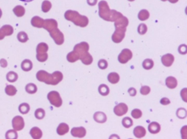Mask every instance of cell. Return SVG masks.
Here are the masks:
<instances>
[{
    "mask_svg": "<svg viewBox=\"0 0 187 139\" xmlns=\"http://www.w3.org/2000/svg\"><path fill=\"white\" fill-rule=\"evenodd\" d=\"M89 50V48L85 50H78L75 46L74 51L67 54V60L70 62H74L80 59L85 65H90L93 61V58L88 52Z\"/></svg>",
    "mask_w": 187,
    "mask_h": 139,
    "instance_id": "cell-1",
    "label": "cell"
},
{
    "mask_svg": "<svg viewBox=\"0 0 187 139\" xmlns=\"http://www.w3.org/2000/svg\"><path fill=\"white\" fill-rule=\"evenodd\" d=\"M36 77L39 82L48 85H56L62 80L63 77L60 71H55L51 74L44 70H40L36 74Z\"/></svg>",
    "mask_w": 187,
    "mask_h": 139,
    "instance_id": "cell-2",
    "label": "cell"
},
{
    "mask_svg": "<svg viewBox=\"0 0 187 139\" xmlns=\"http://www.w3.org/2000/svg\"><path fill=\"white\" fill-rule=\"evenodd\" d=\"M55 21V19H50L51 26H49L47 23L46 22L45 20H44L42 28L47 30L48 31L51 37L54 39L56 44L58 45H61L64 42V35L59 29H58L57 22L54 23L53 26H52Z\"/></svg>",
    "mask_w": 187,
    "mask_h": 139,
    "instance_id": "cell-3",
    "label": "cell"
},
{
    "mask_svg": "<svg viewBox=\"0 0 187 139\" xmlns=\"http://www.w3.org/2000/svg\"><path fill=\"white\" fill-rule=\"evenodd\" d=\"M65 19L72 21L76 25L81 27H85L89 24V19L85 16L81 15L78 12L69 10L64 14Z\"/></svg>",
    "mask_w": 187,
    "mask_h": 139,
    "instance_id": "cell-4",
    "label": "cell"
},
{
    "mask_svg": "<svg viewBox=\"0 0 187 139\" xmlns=\"http://www.w3.org/2000/svg\"><path fill=\"white\" fill-rule=\"evenodd\" d=\"M99 16L105 20L113 22L115 10H110L106 1H102L98 4Z\"/></svg>",
    "mask_w": 187,
    "mask_h": 139,
    "instance_id": "cell-5",
    "label": "cell"
},
{
    "mask_svg": "<svg viewBox=\"0 0 187 139\" xmlns=\"http://www.w3.org/2000/svg\"><path fill=\"white\" fill-rule=\"evenodd\" d=\"M48 49V47L47 45L45 43H40L38 45L36 49L37 53L36 58L39 62H44L47 60L48 55L47 52Z\"/></svg>",
    "mask_w": 187,
    "mask_h": 139,
    "instance_id": "cell-6",
    "label": "cell"
},
{
    "mask_svg": "<svg viewBox=\"0 0 187 139\" xmlns=\"http://www.w3.org/2000/svg\"><path fill=\"white\" fill-rule=\"evenodd\" d=\"M47 97L51 105L54 106L59 107L62 105V99L58 92L52 91L48 94Z\"/></svg>",
    "mask_w": 187,
    "mask_h": 139,
    "instance_id": "cell-7",
    "label": "cell"
},
{
    "mask_svg": "<svg viewBox=\"0 0 187 139\" xmlns=\"http://www.w3.org/2000/svg\"><path fill=\"white\" fill-rule=\"evenodd\" d=\"M126 28H115V30L112 36V41L115 43H119L121 42L125 37Z\"/></svg>",
    "mask_w": 187,
    "mask_h": 139,
    "instance_id": "cell-8",
    "label": "cell"
},
{
    "mask_svg": "<svg viewBox=\"0 0 187 139\" xmlns=\"http://www.w3.org/2000/svg\"><path fill=\"white\" fill-rule=\"evenodd\" d=\"M133 54L130 50L125 49L122 51L118 56L119 62L121 64L126 63L132 58Z\"/></svg>",
    "mask_w": 187,
    "mask_h": 139,
    "instance_id": "cell-9",
    "label": "cell"
},
{
    "mask_svg": "<svg viewBox=\"0 0 187 139\" xmlns=\"http://www.w3.org/2000/svg\"><path fill=\"white\" fill-rule=\"evenodd\" d=\"M12 126L13 129L16 131L22 130L25 126L24 119L20 116H16L12 120Z\"/></svg>",
    "mask_w": 187,
    "mask_h": 139,
    "instance_id": "cell-10",
    "label": "cell"
},
{
    "mask_svg": "<svg viewBox=\"0 0 187 139\" xmlns=\"http://www.w3.org/2000/svg\"><path fill=\"white\" fill-rule=\"evenodd\" d=\"M128 109V107L125 104L120 103L115 106L114 109V112L115 115L120 117L126 114Z\"/></svg>",
    "mask_w": 187,
    "mask_h": 139,
    "instance_id": "cell-11",
    "label": "cell"
},
{
    "mask_svg": "<svg viewBox=\"0 0 187 139\" xmlns=\"http://www.w3.org/2000/svg\"><path fill=\"white\" fill-rule=\"evenodd\" d=\"M14 32L13 28L10 25H5L0 29V40H2L6 36H11Z\"/></svg>",
    "mask_w": 187,
    "mask_h": 139,
    "instance_id": "cell-12",
    "label": "cell"
},
{
    "mask_svg": "<svg viewBox=\"0 0 187 139\" xmlns=\"http://www.w3.org/2000/svg\"><path fill=\"white\" fill-rule=\"evenodd\" d=\"M71 133L74 137L82 138L85 136L86 131L83 127H75L71 130Z\"/></svg>",
    "mask_w": 187,
    "mask_h": 139,
    "instance_id": "cell-13",
    "label": "cell"
},
{
    "mask_svg": "<svg viewBox=\"0 0 187 139\" xmlns=\"http://www.w3.org/2000/svg\"><path fill=\"white\" fill-rule=\"evenodd\" d=\"M115 28H126L129 24L128 19L123 15L121 16L115 21Z\"/></svg>",
    "mask_w": 187,
    "mask_h": 139,
    "instance_id": "cell-14",
    "label": "cell"
},
{
    "mask_svg": "<svg viewBox=\"0 0 187 139\" xmlns=\"http://www.w3.org/2000/svg\"><path fill=\"white\" fill-rule=\"evenodd\" d=\"M161 60L162 64L165 67H170L174 62V56L171 54H167L162 56Z\"/></svg>",
    "mask_w": 187,
    "mask_h": 139,
    "instance_id": "cell-15",
    "label": "cell"
},
{
    "mask_svg": "<svg viewBox=\"0 0 187 139\" xmlns=\"http://www.w3.org/2000/svg\"><path fill=\"white\" fill-rule=\"evenodd\" d=\"M94 120L98 123H103L107 121V117L103 112H96L94 115Z\"/></svg>",
    "mask_w": 187,
    "mask_h": 139,
    "instance_id": "cell-16",
    "label": "cell"
},
{
    "mask_svg": "<svg viewBox=\"0 0 187 139\" xmlns=\"http://www.w3.org/2000/svg\"><path fill=\"white\" fill-rule=\"evenodd\" d=\"M133 133L136 138H140L145 136L146 135V131L143 127L137 126L134 129Z\"/></svg>",
    "mask_w": 187,
    "mask_h": 139,
    "instance_id": "cell-17",
    "label": "cell"
},
{
    "mask_svg": "<svg viewBox=\"0 0 187 139\" xmlns=\"http://www.w3.org/2000/svg\"><path fill=\"white\" fill-rule=\"evenodd\" d=\"M31 137L34 139H39L42 137V133L40 129L37 127H33L30 132Z\"/></svg>",
    "mask_w": 187,
    "mask_h": 139,
    "instance_id": "cell-18",
    "label": "cell"
},
{
    "mask_svg": "<svg viewBox=\"0 0 187 139\" xmlns=\"http://www.w3.org/2000/svg\"><path fill=\"white\" fill-rule=\"evenodd\" d=\"M160 126L156 122H152L149 125L148 129L150 133L153 134L158 133L160 131Z\"/></svg>",
    "mask_w": 187,
    "mask_h": 139,
    "instance_id": "cell-19",
    "label": "cell"
},
{
    "mask_svg": "<svg viewBox=\"0 0 187 139\" xmlns=\"http://www.w3.org/2000/svg\"><path fill=\"white\" fill-rule=\"evenodd\" d=\"M69 131V127L67 124L62 123L59 125L57 129V133L59 135H63L67 133Z\"/></svg>",
    "mask_w": 187,
    "mask_h": 139,
    "instance_id": "cell-20",
    "label": "cell"
},
{
    "mask_svg": "<svg viewBox=\"0 0 187 139\" xmlns=\"http://www.w3.org/2000/svg\"><path fill=\"white\" fill-rule=\"evenodd\" d=\"M165 84L168 88L174 89L177 85V81L174 77H169L167 78L165 80Z\"/></svg>",
    "mask_w": 187,
    "mask_h": 139,
    "instance_id": "cell-21",
    "label": "cell"
},
{
    "mask_svg": "<svg viewBox=\"0 0 187 139\" xmlns=\"http://www.w3.org/2000/svg\"><path fill=\"white\" fill-rule=\"evenodd\" d=\"M44 19L38 16H35L31 19V24L33 26L37 28H42Z\"/></svg>",
    "mask_w": 187,
    "mask_h": 139,
    "instance_id": "cell-22",
    "label": "cell"
},
{
    "mask_svg": "<svg viewBox=\"0 0 187 139\" xmlns=\"http://www.w3.org/2000/svg\"><path fill=\"white\" fill-rule=\"evenodd\" d=\"M21 67L23 71L28 72L32 69V62L29 59H25L21 63Z\"/></svg>",
    "mask_w": 187,
    "mask_h": 139,
    "instance_id": "cell-23",
    "label": "cell"
},
{
    "mask_svg": "<svg viewBox=\"0 0 187 139\" xmlns=\"http://www.w3.org/2000/svg\"><path fill=\"white\" fill-rule=\"evenodd\" d=\"M107 79L109 82L112 84H116L120 80V76L117 73L112 72L109 74Z\"/></svg>",
    "mask_w": 187,
    "mask_h": 139,
    "instance_id": "cell-24",
    "label": "cell"
},
{
    "mask_svg": "<svg viewBox=\"0 0 187 139\" xmlns=\"http://www.w3.org/2000/svg\"><path fill=\"white\" fill-rule=\"evenodd\" d=\"M15 14L18 17H21L24 15L25 10L24 7L21 6H17L13 10Z\"/></svg>",
    "mask_w": 187,
    "mask_h": 139,
    "instance_id": "cell-25",
    "label": "cell"
},
{
    "mask_svg": "<svg viewBox=\"0 0 187 139\" xmlns=\"http://www.w3.org/2000/svg\"><path fill=\"white\" fill-rule=\"evenodd\" d=\"M18 78V74L13 71H10L7 74V80L10 82H15L17 80Z\"/></svg>",
    "mask_w": 187,
    "mask_h": 139,
    "instance_id": "cell-26",
    "label": "cell"
},
{
    "mask_svg": "<svg viewBox=\"0 0 187 139\" xmlns=\"http://www.w3.org/2000/svg\"><path fill=\"white\" fill-rule=\"evenodd\" d=\"M98 91L101 95L106 96L108 95L110 90L107 85L105 84H102L99 86Z\"/></svg>",
    "mask_w": 187,
    "mask_h": 139,
    "instance_id": "cell-27",
    "label": "cell"
},
{
    "mask_svg": "<svg viewBox=\"0 0 187 139\" xmlns=\"http://www.w3.org/2000/svg\"><path fill=\"white\" fill-rule=\"evenodd\" d=\"M138 18L140 21L146 20L150 17V13L146 10H142L138 14Z\"/></svg>",
    "mask_w": 187,
    "mask_h": 139,
    "instance_id": "cell-28",
    "label": "cell"
},
{
    "mask_svg": "<svg viewBox=\"0 0 187 139\" xmlns=\"http://www.w3.org/2000/svg\"><path fill=\"white\" fill-rule=\"evenodd\" d=\"M26 91L30 94H34L37 91V88L35 84L30 83L26 85L25 87Z\"/></svg>",
    "mask_w": 187,
    "mask_h": 139,
    "instance_id": "cell-29",
    "label": "cell"
},
{
    "mask_svg": "<svg viewBox=\"0 0 187 139\" xmlns=\"http://www.w3.org/2000/svg\"><path fill=\"white\" fill-rule=\"evenodd\" d=\"M5 91L7 95L10 96L15 95L17 91L16 87L11 85H7Z\"/></svg>",
    "mask_w": 187,
    "mask_h": 139,
    "instance_id": "cell-30",
    "label": "cell"
},
{
    "mask_svg": "<svg viewBox=\"0 0 187 139\" xmlns=\"http://www.w3.org/2000/svg\"><path fill=\"white\" fill-rule=\"evenodd\" d=\"M30 110V107L29 104L27 103H23L21 104L19 107V110L22 114H26L29 112Z\"/></svg>",
    "mask_w": 187,
    "mask_h": 139,
    "instance_id": "cell-31",
    "label": "cell"
},
{
    "mask_svg": "<svg viewBox=\"0 0 187 139\" xmlns=\"http://www.w3.org/2000/svg\"><path fill=\"white\" fill-rule=\"evenodd\" d=\"M154 65L153 61L151 59H146L144 61L143 66L144 68L146 70H149L153 68Z\"/></svg>",
    "mask_w": 187,
    "mask_h": 139,
    "instance_id": "cell-32",
    "label": "cell"
},
{
    "mask_svg": "<svg viewBox=\"0 0 187 139\" xmlns=\"http://www.w3.org/2000/svg\"><path fill=\"white\" fill-rule=\"evenodd\" d=\"M17 39L21 42L25 43L27 42L29 38L27 34L24 31H21L17 35Z\"/></svg>",
    "mask_w": 187,
    "mask_h": 139,
    "instance_id": "cell-33",
    "label": "cell"
},
{
    "mask_svg": "<svg viewBox=\"0 0 187 139\" xmlns=\"http://www.w3.org/2000/svg\"><path fill=\"white\" fill-rule=\"evenodd\" d=\"M122 124L125 128H129L133 125V120L130 117H126L122 120Z\"/></svg>",
    "mask_w": 187,
    "mask_h": 139,
    "instance_id": "cell-34",
    "label": "cell"
},
{
    "mask_svg": "<svg viewBox=\"0 0 187 139\" xmlns=\"http://www.w3.org/2000/svg\"><path fill=\"white\" fill-rule=\"evenodd\" d=\"M34 115L36 118L38 120H42L45 116V111L42 109H38L35 112Z\"/></svg>",
    "mask_w": 187,
    "mask_h": 139,
    "instance_id": "cell-35",
    "label": "cell"
},
{
    "mask_svg": "<svg viewBox=\"0 0 187 139\" xmlns=\"http://www.w3.org/2000/svg\"><path fill=\"white\" fill-rule=\"evenodd\" d=\"M17 132L14 130H8L6 134V138L7 139H16L18 138Z\"/></svg>",
    "mask_w": 187,
    "mask_h": 139,
    "instance_id": "cell-36",
    "label": "cell"
},
{
    "mask_svg": "<svg viewBox=\"0 0 187 139\" xmlns=\"http://www.w3.org/2000/svg\"><path fill=\"white\" fill-rule=\"evenodd\" d=\"M51 7H52V4L50 1L46 0L42 2V10L44 13L48 12L50 10Z\"/></svg>",
    "mask_w": 187,
    "mask_h": 139,
    "instance_id": "cell-37",
    "label": "cell"
},
{
    "mask_svg": "<svg viewBox=\"0 0 187 139\" xmlns=\"http://www.w3.org/2000/svg\"><path fill=\"white\" fill-rule=\"evenodd\" d=\"M177 115L180 119L185 118L187 116V112L186 109L183 108L178 109L177 111Z\"/></svg>",
    "mask_w": 187,
    "mask_h": 139,
    "instance_id": "cell-38",
    "label": "cell"
},
{
    "mask_svg": "<svg viewBox=\"0 0 187 139\" xmlns=\"http://www.w3.org/2000/svg\"><path fill=\"white\" fill-rule=\"evenodd\" d=\"M137 31L139 34L141 35H143L146 33L147 31V27L146 25L143 24H140L139 26Z\"/></svg>",
    "mask_w": 187,
    "mask_h": 139,
    "instance_id": "cell-39",
    "label": "cell"
},
{
    "mask_svg": "<svg viewBox=\"0 0 187 139\" xmlns=\"http://www.w3.org/2000/svg\"><path fill=\"white\" fill-rule=\"evenodd\" d=\"M131 115L133 118L139 119L142 117V112L139 109H135L132 111L131 112Z\"/></svg>",
    "mask_w": 187,
    "mask_h": 139,
    "instance_id": "cell-40",
    "label": "cell"
},
{
    "mask_svg": "<svg viewBox=\"0 0 187 139\" xmlns=\"http://www.w3.org/2000/svg\"><path fill=\"white\" fill-rule=\"evenodd\" d=\"M98 66L100 69H105L107 67L108 63L105 59H101L98 62Z\"/></svg>",
    "mask_w": 187,
    "mask_h": 139,
    "instance_id": "cell-41",
    "label": "cell"
},
{
    "mask_svg": "<svg viewBox=\"0 0 187 139\" xmlns=\"http://www.w3.org/2000/svg\"><path fill=\"white\" fill-rule=\"evenodd\" d=\"M150 89L148 86H142L140 89V93L142 95H147L150 93Z\"/></svg>",
    "mask_w": 187,
    "mask_h": 139,
    "instance_id": "cell-42",
    "label": "cell"
},
{
    "mask_svg": "<svg viewBox=\"0 0 187 139\" xmlns=\"http://www.w3.org/2000/svg\"><path fill=\"white\" fill-rule=\"evenodd\" d=\"M178 51L180 54H185L187 53V46L186 45L182 44L180 46Z\"/></svg>",
    "mask_w": 187,
    "mask_h": 139,
    "instance_id": "cell-43",
    "label": "cell"
},
{
    "mask_svg": "<svg viewBox=\"0 0 187 139\" xmlns=\"http://www.w3.org/2000/svg\"><path fill=\"white\" fill-rule=\"evenodd\" d=\"M187 88H185L182 90L181 92V95L183 100L185 102H187Z\"/></svg>",
    "mask_w": 187,
    "mask_h": 139,
    "instance_id": "cell-44",
    "label": "cell"
},
{
    "mask_svg": "<svg viewBox=\"0 0 187 139\" xmlns=\"http://www.w3.org/2000/svg\"><path fill=\"white\" fill-rule=\"evenodd\" d=\"M187 126L182 127L181 130L182 137L183 139H187Z\"/></svg>",
    "mask_w": 187,
    "mask_h": 139,
    "instance_id": "cell-45",
    "label": "cell"
},
{
    "mask_svg": "<svg viewBox=\"0 0 187 139\" xmlns=\"http://www.w3.org/2000/svg\"><path fill=\"white\" fill-rule=\"evenodd\" d=\"M160 103L163 105H167L170 103V101L168 98L167 97H164L160 100Z\"/></svg>",
    "mask_w": 187,
    "mask_h": 139,
    "instance_id": "cell-46",
    "label": "cell"
},
{
    "mask_svg": "<svg viewBox=\"0 0 187 139\" xmlns=\"http://www.w3.org/2000/svg\"><path fill=\"white\" fill-rule=\"evenodd\" d=\"M128 92L130 94V95L132 96V97H134L137 94V91L134 88H130L128 90Z\"/></svg>",
    "mask_w": 187,
    "mask_h": 139,
    "instance_id": "cell-47",
    "label": "cell"
},
{
    "mask_svg": "<svg viewBox=\"0 0 187 139\" xmlns=\"http://www.w3.org/2000/svg\"><path fill=\"white\" fill-rule=\"evenodd\" d=\"M0 65L3 68H5L7 66V62L5 59H2L0 60Z\"/></svg>",
    "mask_w": 187,
    "mask_h": 139,
    "instance_id": "cell-48",
    "label": "cell"
},
{
    "mask_svg": "<svg viewBox=\"0 0 187 139\" xmlns=\"http://www.w3.org/2000/svg\"><path fill=\"white\" fill-rule=\"evenodd\" d=\"M98 0H87V3L89 5L94 6L97 4Z\"/></svg>",
    "mask_w": 187,
    "mask_h": 139,
    "instance_id": "cell-49",
    "label": "cell"
},
{
    "mask_svg": "<svg viewBox=\"0 0 187 139\" xmlns=\"http://www.w3.org/2000/svg\"><path fill=\"white\" fill-rule=\"evenodd\" d=\"M162 1H169L170 3H175L177 2L179 0H161Z\"/></svg>",
    "mask_w": 187,
    "mask_h": 139,
    "instance_id": "cell-50",
    "label": "cell"
},
{
    "mask_svg": "<svg viewBox=\"0 0 187 139\" xmlns=\"http://www.w3.org/2000/svg\"><path fill=\"white\" fill-rule=\"evenodd\" d=\"M19 1H23L24 2H30L34 1V0H19Z\"/></svg>",
    "mask_w": 187,
    "mask_h": 139,
    "instance_id": "cell-51",
    "label": "cell"
},
{
    "mask_svg": "<svg viewBox=\"0 0 187 139\" xmlns=\"http://www.w3.org/2000/svg\"><path fill=\"white\" fill-rule=\"evenodd\" d=\"M2 11H1V9H0V19H1V16H2Z\"/></svg>",
    "mask_w": 187,
    "mask_h": 139,
    "instance_id": "cell-52",
    "label": "cell"
},
{
    "mask_svg": "<svg viewBox=\"0 0 187 139\" xmlns=\"http://www.w3.org/2000/svg\"><path fill=\"white\" fill-rule=\"evenodd\" d=\"M128 1H135V0H128Z\"/></svg>",
    "mask_w": 187,
    "mask_h": 139,
    "instance_id": "cell-53",
    "label": "cell"
}]
</instances>
